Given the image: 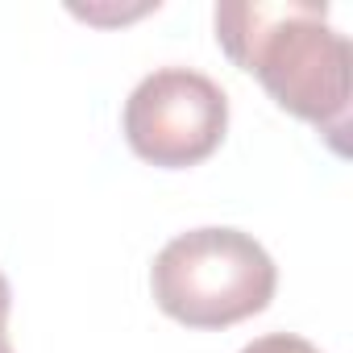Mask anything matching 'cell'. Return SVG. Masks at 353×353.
Returning <instances> with one entry per match:
<instances>
[{"label": "cell", "instance_id": "6", "mask_svg": "<svg viewBox=\"0 0 353 353\" xmlns=\"http://www.w3.org/2000/svg\"><path fill=\"white\" fill-rule=\"evenodd\" d=\"M0 353H13V345H9V332L0 328Z\"/></svg>", "mask_w": 353, "mask_h": 353}, {"label": "cell", "instance_id": "5", "mask_svg": "<svg viewBox=\"0 0 353 353\" xmlns=\"http://www.w3.org/2000/svg\"><path fill=\"white\" fill-rule=\"evenodd\" d=\"M9 307H13V291H9V283H5V274H0V328L9 324Z\"/></svg>", "mask_w": 353, "mask_h": 353}, {"label": "cell", "instance_id": "4", "mask_svg": "<svg viewBox=\"0 0 353 353\" xmlns=\"http://www.w3.org/2000/svg\"><path fill=\"white\" fill-rule=\"evenodd\" d=\"M241 353H320L312 341H303V336H291V332H270V336H258V341H250Z\"/></svg>", "mask_w": 353, "mask_h": 353}, {"label": "cell", "instance_id": "1", "mask_svg": "<svg viewBox=\"0 0 353 353\" xmlns=\"http://www.w3.org/2000/svg\"><path fill=\"white\" fill-rule=\"evenodd\" d=\"M221 50L270 92L279 108L316 125L345 154L349 133V42L324 5H216Z\"/></svg>", "mask_w": 353, "mask_h": 353}, {"label": "cell", "instance_id": "2", "mask_svg": "<svg viewBox=\"0 0 353 353\" xmlns=\"http://www.w3.org/2000/svg\"><path fill=\"white\" fill-rule=\"evenodd\" d=\"M279 287L270 254L241 229H192L162 245L150 270L154 303L188 328H229L258 316Z\"/></svg>", "mask_w": 353, "mask_h": 353}, {"label": "cell", "instance_id": "3", "mask_svg": "<svg viewBox=\"0 0 353 353\" xmlns=\"http://www.w3.org/2000/svg\"><path fill=\"white\" fill-rule=\"evenodd\" d=\"M229 129L225 88L188 67L145 75L125 100L129 150L162 170H188L212 158Z\"/></svg>", "mask_w": 353, "mask_h": 353}]
</instances>
